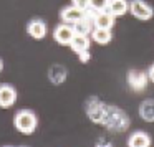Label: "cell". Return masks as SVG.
Returning <instances> with one entry per match:
<instances>
[{
  "label": "cell",
  "instance_id": "cell-1",
  "mask_svg": "<svg viewBox=\"0 0 154 147\" xmlns=\"http://www.w3.org/2000/svg\"><path fill=\"white\" fill-rule=\"evenodd\" d=\"M101 124H103L108 130H111V132H124V130L129 127V119H128L126 112L118 109L116 106L106 104V109H104Z\"/></svg>",
  "mask_w": 154,
  "mask_h": 147
},
{
  "label": "cell",
  "instance_id": "cell-2",
  "mask_svg": "<svg viewBox=\"0 0 154 147\" xmlns=\"http://www.w3.org/2000/svg\"><path fill=\"white\" fill-rule=\"evenodd\" d=\"M37 124H38V119L35 116V112L28 109H23V111H18L14 117V126L18 132L25 134V136H30L33 134V130L37 129Z\"/></svg>",
  "mask_w": 154,
  "mask_h": 147
},
{
  "label": "cell",
  "instance_id": "cell-3",
  "mask_svg": "<svg viewBox=\"0 0 154 147\" xmlns=\"http://www.w3.org/2000/svg\"><path fill=\"white\" fill-rule=\"evenodd\" d=\"M104 109H106V104L101 103L98 98H90V99L86 101V104H85V111H86L88 117L96 124H101Z\"/></svg>",
  "mask_w": 154,
  "mask_h": 147
},
{
  "label": "cell",
  "instance_id": "cell-4",
  "mask_svg": "<svg viewBox=\"0 0 154 147\" xmlns=\"http://www.w3.org/2000/svg\"><path fill=\"white\" fill-rule=\"evenodd\" d=\"M147 81H149L147 74L141 70H131L129 73H128V84H129V88L133 91H136V93H141V91L146 89Z\"/></svg>",
  "mask_w": 154,
  "mask_h": 147
},
{
  "label": "cell",
  "instance_id": "cell-5",
  "mask_svg": "<svg viewBox=\"0 0 154 147\" xmlns=\"http://www.w3.org/2000/svg\"><path fill=\"white\" fill-rule=\"evenodd\" d=\"M129 10L131 14L134 15L136 18H139V20L146 22V20H151L154 15V10L151 5H147L144 0H133L129 4Z\"/></svg>",
  "mask_w": 154,
  "mask_h": 147
},
{
  "label": "cell",
  "instance_id": "cell-6",
  "mask_svg": "<svg viewBox=\"0 0 154 147\" xmlns=\"http://www.w3.org/2000/svg\"><path fill=\"white\" fill-rule=\"evenodd\" d=\"M17 101V91L10 84H0V107H10Z\"/></svg>",
  "mask_w": 154,
  "mask_h": 147
},
{
  "label": "cell",
  "instance_id": "cell-7",
  "mask_svg": "<svg viewBox=\"0 0 154 147\" xmlns=\"http://www.w3.org/2000/svg\"><path fill=\"white\" fill-rule=\"evenodd\" d=\"M73 37H75L73 27H71V25H66V23L58 25L53 32V38L57 40V43H60V45H70V41Z\"/></svg>",
  "mask_w": 154,
  "mask_h": 147
},
{
  "label": "cell",
  "instance_id": "cell-8",
  "mask_svg": "<svg viewBox=\"0 0 154 147\" xmlns=\"http://www.w3.org/2000/svg\"><path fill=\"white\" fill-rule=\"evenodd\" d=\"M114 18L113 15L109 14L108 10H101V12H96L94 14V28H106V30H111L114 27Z\"/></svg>",
  "mask_w": 154,
  "mask_h": 147
},
{
  "label": "cell",
  "instance_id": "cell-9",
  "mask_svg": "<svg viewBox=\"0 0 154 147\" xmlns=\"http://www.w3.org/2000/svg\"><path fill=\"white\" fill-rule=\"evenodd\" d=\"M27 33L30 35L32 38H35V40H42V38H45V35H47V25H45L43 20L35 18V20L28 22Z\"/></svg>",
  "mask_w": 154,
  "mask_h": 147
},
{
  "label": "cell",
  "instance_id": "cell-10",
  "mask_svg": "<svg viewBox=\"0 0 154 147\" xmlns=\"http://www.w3.org/2000/svg\"><path fill=\"white\" fill-rule=\"evenodd\" d=\"M60 17H61V20H63L66 25H75L76 22L81 20V17H83V10L73 7V5H71V7H65L63 10H61Z\"/></svg>",
  "mask_w": 154,
  "mask_h": 147
},
{
  "label": "cell",
  "instance_id": "cell-11",
  "mask_svg": "<svg viewBox=\"0 0 154 147\" xmlns=\"http://www.w3.org/2000/svg\"><path fill=\"white\" fill-rule=\"evenodd\" d=\"M129 8L126 0H109L108 2V12H109L113 17H121L124 15Z\"/></svg>",
  "mask_w": 154,
  "mask_h": 147
},
{
  "label": "cell",
  "instance_id": "cell-12",
  "mask_svg": "<svg viewBox=\"0 0 154 147\" xmlns=\"http://www.w3.org/2000/svg\"><path fill=\"white\" fill-rule=\"evenodd\" d=\"M128 146L129 147H149L151 146V137L144 132H134L133 136L128 139Z\"/></svg>",
  "mask_w": 154,
  "mask_h": 147
},
{
  "label": "cell",
  "instance_id": "cell-13",
  "mask_svg": "<svg viewBox=\"0 0 154 147\" xmlns=\"http://www.w3.org/2000/svg\"><path fill=\"white\" fill-rule=\"evenodd\" d=\"M90 38L88 37H80V35H75L70 41V48L75 53H81V51H88L90 50Z\"/></svg>",
  "mask_w": 154,
  "mask_h": 147
},
{
  "label": "cell",
  "instance_id": "cell-14",
  "mask_svg": "<svg viewBox=\"0 0 154 147\" xmlns=\"http://www.w3.org/2000/svg\"><path fill=\"white\" fill-rule=\"evenodd\" d=\"M48 78H50V81L53 84H61L66 80V70L61 64H55V66H51L48 70Z\"/></svg>",
  "mask_w": 154,
  "mask_h": 147
},
{
  "label": "cell",
  "instance_id": "cell-15",
  "mask_svg": "<svg viewBox=\"0 0 154 147\" xmlns=\"http://www.w3.org/2000/svg\"><path fill=\"white\" fill-rule=\"evenodd\" d=\"M139 114L146 122H154V99H146L139 106Z\"/></svg>",
  "mask_w": 154,
  "mask_h": 147
},
{
  "label": "cell",
  "instance_id": "cell-16",
  "mask_svg": "<svg viewBox=\"0 0 154 147\" xmlns=\"http://www.w3.org/2000/svg\"><path fill=\"white\" fill-rule=\"evenodd\" d=\"M91 38H93L98 45H108L113 40V35H111V30H106V28H93Z\"/></svg>",
  "mask_w": 154,
  "mask_h": 147
},
{
  "label": "cell",
  "instance_id": "cell-17",
  "mask_svg": "<svg viewBox=\"0 0 154 147\" xmlns=\"http://www.w3.org/2000/svg\"><path fill=\"white\" fill-rule=\"evenodd\" d=\"M108 2L109 0H88V5H90L91 10L94 12H101L108 8Z\"/></svg>",
  "mask_w": 154,
  "mask_h": 147
},
{
  "label": "cell",
  "instance_id": "cell-18",
  "mask_svg": "<svg viewBox=\"0 0 154 147\" xmlns=\"http://www.w3.org/2000/svg\"><path fill=\"white\" fill-rule=\"evenodd\" d=\"M73 2V7L80 8V10H86L90 5H88V0H71Z\"/></svg>",
  "mask_w": 154,
  "mask_h": 147
},
{
  "label": "cell",
  "instance_id": "cell-19",
  "mask_svg": "<svg viewBox=\"0 0 154 147\" xmlns=\"http://www.w3.org/2000/svg\"><path fill=\"white\" fill-rule=\"evenodd\" d=\"M78 56H80L81 63H88V61H90V58H91L88 51H81V53H78Z\"/></svg>",
  "mask_w": 154,
  "mask_h": 147
},
{
  "label": "cell",
  "instance_id": "cell-20",
  "mask_svg": "<svg viewBox=\"0 0 154 147\" xmlns=\"http://www.w3.org/2000/svg\"><path fill=\"white\" fill-rule=\"evenodd\" d=\"M147 78H149V80H151V81H152V83H154V64H152V66L149 68V73H147Z\"/></svg>",
  "mask_w": 154,
  "mask_h": 147
},
{
  "label": "cell",
  "instance_id": "cell-21",
  "mask_svg": "<svg viewBox=\"0 0 154 147\" xmlns=\"http://www.w3.org/2000/svg\"><path fill=\"white\" fill-rule=\"evenodd\" d=\"M98 147H113V146H111V144H106V142H101Z\"/></svg>",
  "mask_w": 154,
  "mask_h": 147
},
{
  "label": "cell",
  "instance_id": "cell-22",
  "mask_svg": "<svg viewBox=\"0 0 154 147\" xmlns=\"http://www.w3.org/2000/svg\"><path fill=\"white\" fill-rule=\"evenodd\" d=\"M2 66H4V64H2V60H0V71H2Z\"/></svg>",
  "mask_w": 154,
  "mask_h": 147
},
{
  "label": "cell",
  "instance_id": "cell-23",
  "mask_svg": "<svg viewBox=\"0 0 154 147\" xmlns=\"http://www.w3.org/2000/svg\"><path fill=\"white\" fill-rule=\"evenodd\" d=\"M20 147H27V146H20Z\"/></svg>",
  "mask_w": 154,
  "mask_h": 147
}]
</instances>
